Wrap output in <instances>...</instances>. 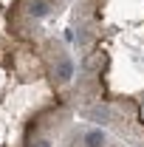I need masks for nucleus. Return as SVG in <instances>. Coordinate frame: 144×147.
Returning a JSON list of instances; mask_svg holds the SVG:
<instances>
[{"label": "nucleus", "mask_w": 144, "mask_h": 147, "mask_svg": "<svg viewBox=\"0 0 144 147\" xmlns=\"http://www.w3.org/2000/svg\"><path fill=\"white\" fill-rule=\"evenodd\" d=\"M28 14L31 17H45L48 14V0H31L28 3Z\"/></svg>", "instance_id": "f03ea898"}, {"label": "nucleus", "mask_w": 144, "mask_h": 147, "mask_svg": "<svg viewBox=\"0 0 144 147\" xmlns=\"http://www.w3.org/2000/svg\"><path fill=\"white\" fill-rule=\"evenodd\" d=\"M85 144L88 147H102L105 144V133L102 130H88L85 133Z\"/></svg>", "instance_id": "7ed1b4c3"}, {"label": "nucleus", "mask_w": 144, "mask_h": 147, "mask_svg": "<svg viewBox=\"0 0 144 147\" xmlns=\"http://www.w3.org/2000/svg\"><path fill=\"white\" fill-rule=\"evenodd\" d=\"M57 76L62 79V82H68L73 76V62H71V57H62L59 59V65H57Z\"/></svg>", "instance_id": "f257e3e1"}, {"label": "nucleus", "mask_w": 144, "mask_h": 147, "mask_svg": "<svg viewBox=\"0 0 144 147\" xmlns=\"http://www.w3.org/2000/svg\"><path fill=\"white\" fill-rule=\"evenodd\" d=\"M34 147H48V142H37V144Z\"/></svg>", "instance_id": "20e7f679"}]
</instances>
